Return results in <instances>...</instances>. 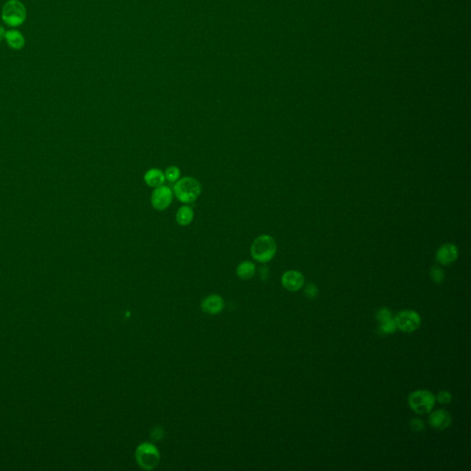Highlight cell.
Segmentation results:
<instances>
[{"mask_svg":"<svg viewBox=\"0 0 471 471\" xmlns=\"http://www.w3.org/2000/svg\"><path fill=\"white\" fill-rule=\"evenodd\" d=\"M135 459L145 470H152L160 461V453L151 442H142L135 450Z\"/></svg>","mask_w":471,"mask_h":471,"instance_id":"cell-4","label":"cell"},{"mask_svg":"<svg viewBox=\"0 0 471 471\" xmlns=\"http://www.w3.org/2000/svg\"><path fill=\"white\" fill-rule=\"evenodd\" d=\"M393 319L397 328L405 334H412L420 328L422 324L421 316L414 310H401Z\"/></svg>","mask_w":471,"mask_h":471,"instance_id":"cell-6","label":"cell"},{"mask_svg":"<svg viewBox=\"0 0 471 471\" xmlns=\"http://www.w3.org/2000/svg\"><path fill=\"white\" fill-rule=\"evenodd\" d=\"M452 394L448 391H440L438 392L437 395L435 396V400L442 405L449 404L452 401Z\"/></svg>","mask_w":471,"mask_h":471,"instance_id":"cell-19","label":"cell"},{"mask_svg":"<svg viewBox=\"0 0 471 471\" xmlns=\"http://www.w3.org/2000/svg\"><path fill=\"white\" fill-rule=\"evenodd\" d=\"M436 403L435 396L431 391L419 390L411 392L408 397V404L415 413H430Z\"/></svg>","mask_w":471,"mask_h":471,"instance_id":"cell-3","label":"cell"},{"mask_svg":"<svg viewBox=\"0 0 471 471\" xmlns=\"http://www.w3.org/2000/svg\"><path fill=\"white\" fill-rule=\"evenodd\" d=\"M1 16L8 26L19 27L26 19L27 10L19 0H9L2 9Z\"/></svg>","mask_w":471,"mask_h":471,"instance_id":"cell-5","label":"cell"},{"mask_svg":"<svg viewBox=\"0 0 471 471\" xmlns=\"http://www.w3.org/2000/svg\"><path fill=\"white\" fill-rule=\"evenodd\" d=\"M6 41L13 50H20L25 45V39L22 34L17 30H10L6 32Z\"/></svg>","mask_w":471,"mask_h":471,"instance_id":"cell-13","label":"cell"},{"mask_svg":"<svg viewBox=\"0 0 471 471\" xmlns=\"http://www.w3.org/2000/svg\"><path fill=\"white\" fill-rule=\"evenodd\" d=\"M376 319L379 321V322H383L385 320H387V319H392L393 316H392V312H391L390 309L387 308H382V309H379L377 310L376 314Z\"/></svg>","mask_w":471,"mask_h":471,"instance_id":"cell-20","label":"cell"},{"mask_svg":"<svg viewBox=\"0 0 471 471\" xmlns=\"http://www.w3.org/2000/svg\"><path fill=\"white\" fill-rule=\"evenodd\" d=\"M304 284V275L298 271L289 270L282 276V285L286 290L296 292L300 290Z\"/></svg>","mask_w":471,"mask_h":471,"instance_id":"cell-9","label":"cell"},{"mask_svg":"<svg viewBox=\"0 0 471 471\" xmlns=\"http://www.w3.org/2000/svg\"><path fill=\"white\" fill-rule=\"evenodd\" d=\"M409 427L413 432L419 433V432L424 431V428H425V424H424V422L423 420L419 419V418H414V419H411L409 421Z\"/></svg>","mask_w":471,"mask_h":471,"instance_id":"cell-22","label":"cell"},{"mask_svg":"<svg viewBox=\"0 0 471 471\" xmlns=\"http://www.w3.org/2000/svg\"><path fill=\"white\" fill-rule=\"evenodd\" d=\"M276 251L277 245L275 240L269 235H262L258 237L256 239H254L251 247L252 257L256 262L261 263L271 262L275 256Z\"/></svg>","mask_w":471,"mask_h":471,"instance_id":"cell-1","label":"cell"},{"mask_svg":"<svg viewBox=\"0 0 471 471\" xmlns=\"http://www.w3.org/2000/svg\"><path fill=\"white\" fill-rule=\"evenodd\" d=\"M193 215H195V213H193L192 208L189 205H183L177 212V222L180 226L186 227L192 222Z\"/></svg>","mask_w":471,"mask_h":471,"instance_id":"cell-15","label":"cell"},{"mask_svg":"<svg viewBox=\"0 0 471 471\" xmlns=\"http://www.w3.org/2000/svg\"><path fill=\"white\" fill-rule=\"evenodd\" d=\"M164 174H165V178L167 179L168 181H171V182H175L178 180H180L181 170L178 167H175V166H171V167L168 168Z\"/></svg>","mask_w":471,"mask_h":471,"instance_id":"cell-17","label":"cell"},{"mask_svg":"<svg viewBox=\"0 0 471 471\" xmlns=\"http://www.w3.org/2000/svg\"><path fill=\"white\" fill-rule=\"evenodd\" d=\"M396 330H397V326H396L393 318L380 322L379 328H378V331L383 335L395 334Z\"/></svg>","mask_w":471,"mask_h":471,"instance_id":"cell-16","label":"cell"},{"mask_svg":"<svg viewBox=\"0 0 471 471\" xmlns=\"http://www.w3.org/2000/svg\"><path fill=\"white\" fill-rule=\"evenodd\" d=\"M304 295L308 298L313 299V298H316L319 295V289H318L317 286H315L314 284L310 283V284H308L304 287Z\"/></svg>","mask_w":471,"mask_h":471,"instance_id":"cell-21","label":"cell"},{"mask_svg":"<svg viewBox=\"0 0 471 471\" xmlns=\"http://www.w3.org/2000/svg\"><path fill=\"white\" fill-rule=\"evenodd\" d=\"M457 256L458 250L457 246L451 243H447L438 248L436 261L442 265H449L457 261Z\"/></svg>","mask_w":471,"mask_h":471,"instance_id":"cell-11","label":"cell"},{"mask_svg":"<svg viewBox=\"0 0 471 471\" xmlns=\"http://www.w3.org/2000/svg\"><path fill=\"white\" fill-rule=\"evenodd\" d=\"M430 274H431L432 280L436 284H442L445 280V272L440 267L436 266V265L431 268Z\"/></svg>","mask_w":471,"mask_h":471,"instance_id":"cell-18","label":"cell"},{"mask_svg":"<svg viewBox=\"0 0 471 471\" xmlns=\"http://www.w3.org/2000/svg\"><path fill=\"white\" fill-rule=\"evenodd\" d=\"M5 35L6 31L5 29H4V27L0 26V42H1L3 39H5Z\"/></svg>","mask_w":471,"mask_h":471,"instance_id":"cell-24","label":"cell"},{"mask_svg":"<svg viewBox=\"0 0 471 471\" xmlns=\"http://www.w3.org/2000/svg\"><path fill=\"white\" fill-rule=\"evenodd\" d=\"M173 198V193L171 188L168 186L161 185L155 188L151 196V204L153 207L158 211L167 209L171 205Z\"/></svg>","mask_w":471,"mask_h":471,"instance_id":"cell-7","label":"cell"},{"mask_svg":"<svg viewBox=\"0 0 471 471\" xmlns=\"http://www.w3.org/2000/svg\"><path fill=\"white\" fill-rule=\"evenodd\" d=\"M224 299L219 295H209L201 302L202 310L209 315H216L221 313L224 310Z\"/></svg>","mask_w":471,"mask_h":471,"instance_id":"cell-10","label":"cell"},{"mask_svg":"<svg viewBox=\"0 0 471 471\" xmlns=\"http://www.w3.org/2000/svg\"><path fill=\"white\" fill-rule=\"evenodd\" d=\"M429 416V424L435 430L442 431L448 429L452 424V416L446 409H436L431 411Z\"/></svg>","mask_w":471,"mask_h":471,"instance_id":"cell-8","label":"cell"},{"mask_svg":"<svg viewBox=\"0 0 471 471\" xmlns=\"http://www.w3.org/2000/svg\"><path fill=\"white\" fill-rule=\"evenodd\" d=\"M261 276H262V278L263 280H266L267 277H268V268L263 267V268L261 269Z\"/></svg>","mask_w":471,"mask_h":471,"instance_id":"cell-23","label":"cell"},{"mask_svg":"<svg viewBox=\"0 0 471 471\" xmlns=\"http://www.w3.org/2000/svg\"><path fill=\"white\" fill-rule=\"evenodd\" d=\"M173 190L178 200L183 204H190L200 196L202 185L195 178L185 177L177 181Z\"/></svg>","mask_w":471,"mask_h":471,"instance_id":"cell-2","label":"cell"},{"mask_svg":"<svg viewBox=\"0 0 471 471\" xmlns=\"http://www.w3.org/2000/svg\"><path fill=\"white\" fill-rule=\"evenodd\" d=\"M165 174L158 169H151L146 172L144 176V181L149 187L157 188L163 185L165 182Z\"/></svg>","mask_w":471,"mask_h":471,"instance_id":"cell-12","label":"cell"},{"mask_svg":"<svg viewBox=\"0 0 471 471\" xmlns=\"http://www.w3.org/2000/svg\"><path fill=\"white\" fill-rule=\"evenodd\" d=\"M256 272V266L253 262L245 261L238 264L237 267V275L242 280L252 279Z\"/></svg>","mask_w":471,"mask_h":471,"instance_id":"cell-14","label":"cell"}]
</instances>
